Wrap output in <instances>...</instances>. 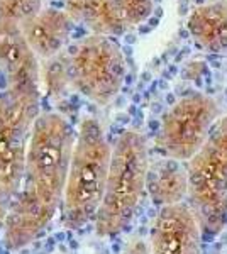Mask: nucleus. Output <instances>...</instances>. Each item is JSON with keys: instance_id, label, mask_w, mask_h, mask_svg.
Listing matches in <instances>:
<instances>
[{"instance_id": "11", "label": "nucleus", "mask_w": 227, "mask_h": 254, "mask_svg": "<svg viewBox=\"0 0 227 254\" xmlns=\"http://www.w3.org/2000/svg\"><path fill=\"white\" fill-rule=\"evenodd\" d=\"M65 12L76 24H81L92 34L119 36L129 31L122 0H67Z\"/></svg>"}, {"instance_id": "9", "label": "nucleus", "mask_w": 227, "mask_h": 254, "mask_svg": "<svg viewBox=\"0 0 227 254\" xmlns=\"http://www.w3.org/2000/svg\"><path fill=\"white\" fill-rule=\"evenodd\" d=\"M0 69L12 92H39V63L20 26L0 20Z\"/></svg>"}, {"instance_id": "13", "label": "nucleus", "mask_w": 227, "mask_h": 254, "mask_svg": "<svg viewBox=\"0 0 227 254\" xmlns=\"http://www.w3.org/2000/svg\"><path fill=\"white\" fill-rule=\"evenodd\" d=\"M188 31L195 43L209 53L227 49V0H210L188 15Z\"/></svg>"}, {"instance_id": "10", "label": "nucleus", "mask_w": 227, "mask_h": 254, "mask_svg": "<svg viewBox=\"0 0 227 254\" xmlns=\"http://www.w3.org/2000/svg\"><path fill=\"white\" fill-rule=\"evenodd\" d=\"M73 20L65 10L43 9L38 15L20 26L24 38L36 56L51 60L61 53L72 32Z\"/></svg>"}, {"instance_id": "2", "label": "nucleus", "mask_w": 227, "mask_h": 254, "mask_svg": "<svg viewBox=\"0 0 227 254\" xmlns=\"http://www.w3.org/2000/svg\"><path fill=\"white\" fill-rule=\"evenodd\" d=\"M112 146L95 119H83L75 137L65 185L61 219L65 227L80 229L95 220L104 198Z\"/></svg>"}, {"instance_id": "6", "label": "nucleus", "mask_w": 227, "mask_h": 254, "mask_svg": "<svg viewBox=\"0 0 227 254\" xmlns=\"http://www.w3.org/2000/svg\"><path fill=\"white\" fill-rule=\"evenodd\" d=\"M70 80L81 95L107 105L121 92L126 80V58L109 36L92 34L68 53Z\"/></svg>"}, {"instance_id": "5", "label": "nucleus", "mask_w": 227, "mask_h": 254, "mask_svg": "<svg viewBox=\"0 0 227 254\" xmlns=\"http://www.w3.org/2000/svg\"><path fill=\"white\" fill-rule=\"evenodd\" d=\"M39 116V92L0 95V195L14 198L22 183L32 127Z\"/></svg>"}, {"instance_id": "12", "label": "nucleus", "mask_w": 227, "mask_h": 254, "mask_svg": "<svg viewBox=\"0 0 227 254\" xmlns=\"http://www.w3.org/2000/svg\"><path fill=\"white\" fill-rule=\"evenodd\" d=\"M146 190L159 207L183 203V198L188 196V168L166 156L156 159L148 168Z\"/></svg>"}, {"instance_id": "1", "label": "nucleus", "mask_w": 227, "mask_h": 254, "mask_svg": "<svg viewBox=\"0 0 227 254\" xmlns=\"http://www.w3.org/2000/svg\"><path fill=\"white\" fill-rule=\"evenodd\" d=\"M73 146L72 127L60 114H39L29 141L22 183L2 225L9 249L26 248L55 219L63 203Z\"/></svg>"}, {"instance_id": "15", "label": "nucleus", "mask_w": 227, "mask_h": 254, "mask_svg": "<svg viewBox=\"0 0 227 254\" xmlns=\"http://www.w3.org/2000/svg\"><path fill=\"white\" fill-rule=\"evenodd\" d=\"M44 68V81L51 93L63 92L65 83H72L70 80V68H68V55L67 56H55L46 60Z\"/></svg>"}, {"instance_id": "3", "label": "nucleus", "mask_w": 227, "mask_h": 254, "mask_svg": "<svg viewBox=\"0 0 227 254\" xmlns=\"http://www.w3.org/2000/svg\"><path fill=\"white\" fill-rule=\"evenodd\" d=\"M150 154L146 139L138 130H126L112 147L104 198L95 217L98 236H115L134 219L146 190Z\"/></svg>"}, {"instance_id": "4", "label": "nucleus", "mask_w": 227, "mask_h": 254, "mask_svg": "<svg viewBox=\"0 0 227 254\" xmlns=\"http://www.w3.org/2000/svg\"><path fill=\"white\" fill-rule=\"evenodd\" d=\"M187 168L188 205L199 220L202 234L216 237L227 220V116L216 122Z\"/></svg>"}, {"instance_id": "8", "label": "nucleus", "mask_w": 227, "mask_h": 254, "mask_svg": "<svg viewBox=\"0 0 227 254\" xmlns=\"http://www.w3.org/2000/svg\"><path fill=\"white\" fill-rule=\"evenodd\" d=\"M202 229L188 203L161 207L152 224L151 254H200Z\"/></svg>"}, {"instance_id": "14", "label": "nucleus", "mask_w": 227, "mask_h": 254, "mask_svg": "<svg viewBox=\"0 0 227 254\" xmlns=\"http://www.w3.org/2000/svg\"><path fill=\"white\" fill-rule=\"evenodd\" d=\"M43 10L41 0H0V20L22 26Z\"/></svg>"}, {"instance_id": "7", "label": "nucleus", "mask_w": 227, "mask_h": 254, "mask_svg": "<svg viewBox=\"0 0 227 254\" xmlns=\"http://www.w3.org/2000/svg\"><path fill=\"white\" fill-rule=\"evenodd\" d=\"M219 121V105L212 97L195 92L178 98L164 114L158 147L166 158L190 161L205 144Z\"/></svg>"}, {"instance_id": "16", "label": "nucleus", "mask_w": 227, "mask_h": 254, "mask_svg": "<svg viewBox=\"0 0 227 254\" xmlns=\"http://www.w3.org/2000/svg\"><path fill=\"white\" fill-rule=\"evenodd\" d=\"M122 254H151V249L148 248V244L143 239H134L127 244Z\"/></svg>"}]
</instances>
